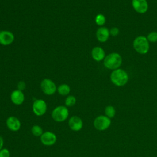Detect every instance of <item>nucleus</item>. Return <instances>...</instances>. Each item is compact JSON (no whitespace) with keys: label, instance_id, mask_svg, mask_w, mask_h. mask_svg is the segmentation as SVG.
Returning <instances> with one entry per match:
<instances>
[{"label":"nucleus","instance_id":"obj_1","mask_svg":"<svg viewBox=\"0 0 157 157\" xmlns=\"http://www.w3.org/2000/svg\"><path fill=\"white\" fill-rule=\"evenodd\" d=\"M122 58L117 53H112L104 58V65L106 68L115 70L121 64Z\"/></svg>","mask_w":157,"mask_h":157},{"label":"nucleus","instance_id":"obj_2","mask_svg":"<svg viewBox=\"0 0 157 157\" xmlns=\"http://www.w3.org/2000/svg\"><path fill=\"white\" fill-rule=\"evenodd\" d=\"M112 82L118 86H124L128 80V75L126 72L121 69L114 70L110 75Z\"/></svg>","mask_w":157,"mask_h":157},{"label":"nucleus","instance_id":"obj_3","mask_svg":"<svg viewBox=\"0 0 157 157\" xmlns=\"http://www.w3.org/2000/svg\"><path fill=\"white\" fill-rule=\"evenodd\" d=\"M69 115L68 109L65 105L56 107L52 112V118L56 122H63L66 120Z\"/></svg>","mask_w":157,"mask_h":157},{"label":"nucleus","instance_id":"obj_4","mask_svg":"<svg viewBox=\"0 0 157 157\" xmlns=\"http://www.w3.org/2000/svg\"><path fill=\"white\" fill-rule=\"evenodd\" d=\"M133 47L137 53L145 54L149 50L148 40L145 36H138L133 42Z\"/></svg>","mask_w":157,"mask_h":157},{"label":"nucleus","instance_id":"obj_5","mask_svg":"<svg viewBox=\"0 0 157 157\" xmlns=\"http://www.w3.org/2000/svg\"><path fill=\"white\" fill-rule=\"evenodd\" d=\"M111 124L110 118L105 115H99L95 118L93 126L98 131H104L109 128Z\"/></svg>","mask_w":157,"mask_h":157},{"label":"nucleus","instance_id":"obj_6","mask_svg":"<svg viewBox=\"0 0 157 157\" xmlns=\"http://www.w3.org/2000/svg\"><path fill=\"white\" fill-rule=\"evenodd\" d=\"M32 109L33 113L38 117L44 115L47 110V105L46 102L41 99H36L33 104Z\"/></svg>","mask_w":157,"mask_h":157},{"label":"nucleus","instance_id":"obj_7","mask_svg":"<svg viewBox=\"0 0 157 157\" xmlns=\"http://www.w3.org/2000/svg\"><path fill=\"white\" fill-rule=\"evenodd\" d=\"M40 88L46 95H52L56 91L55 83L50 78H44L40 83Z\"/></svg>","mask_w":157,"mask_h":157},{"label":"nucleus","instance_id":"obj_8","mask_svg":"<svg viewBox=\"0 0 157 157\" xmlns=\"http://www.w3.org/2000/svg\"><path fill=\"white\" fill-rule=\"evenodd\" d=\"M41 143L45 146H52L54 145L57 140L56 135L52 131H45L40 137Z\"/></svg>","mask_w":157,"mask_h":157},{"label":"nucleus","instance_id":"obj_9","mask_svg":"<svg viewBox=\"0 0 157 157\" xmlns=\"http://www.w3.org/2000/svg\"><path fill=\"white\" fill-rule=\"evenodd\" d=\"M69 128L73 131H79L83 128V121L78 116L74 115L69 118L68 120Z\"/></svg>","mask_w":157,"mask_h":157},{"label":"nucleus","instance_id":"obj_10","mask_svg":"<svg viewBox=\"0 0 157 157\" xmlns=\"http://www.w3.org/2000/svg\"><path fill=\"white\" fill-rule=\"evenodd\" d=\"M7 128L13 132L18 131L21 128V122L20 120L15 116L9 117L6 121Z\"/></svg>","mask_w":157,"mask_h":157},{"label":"nucleus","instance_id":"obj_11","mask_svg":"<svg viewBox=\"0 0 157 157\" xmlns=\"http://www.w3.org/2000/svg\"><path fill=\"white\" fill-rule=\"evenodd\" d=\"M13 34L7 30L0 31V44L2 45H9L14 40Z\"/></svg>","mask_w":157,"mask_h":157},{"label":"nucleus","instance_id":"obj_12","mask_svg":"<svg viewBox=\"0 0 157 157\" xmlns=\"http://www.w3.org/2000/svg\"><path fill=\"white\" fill-rule=\"evenodd\" d=\"M132 5L134 9L139 13H144L148 10L147 0H132Z\"/></svg>","mask_w":157,"mask_h":157},{"label":"nucleus","instance_id":"obj_13","mask_svg":"<svg viewBox=\"0 0 157 157\" xmlns=\"http://www.w3.org/2000/svg\"><path fill=\"white\" fill-rule=\"evenodd\" d=\"M10 100L12 102L17 105L22 104L25 101V95L22 91L15 90L10 94Z\"/></svg>","mask_w":157,"mask_h":157},{"label":"nucleus","instance_id":"obj_14","mask_svg":"<svg viewBox=\"0 0 157 157\" xmlns=\"http://www.w3.org/2000/svg\"><path fill=\"white\" fill-rule=\"evenodd\" d=\"M110 31L105 27H100L98 29L96 35L97 39L101 42H106L109 37Z\"/></svg>","mask_w":157,"mask_h":157},{"label":"nucleus","instance_id":"obj_15","mask_svg":"<svg viewBox=\"0 0 157 157\" xmlns=\"http://www.w3.org/2000/svg\"><path fill=\"white\" fill-rule=\"evenodd\" d=\"M91 56L96 61H102L105 58L104 50L100 47H95L91 50Z\"/></svg>","mask_w":157,"mask_h":157},{"label":"nucleus","instance_id":"obj_16","mask_svg":"<svg viewBox=\"0 0 157 157\" xmlns=\"http://www.w3.org/2000/svg\"><path fill=\"white\" fill-rule=\"evenodd\" d=\"M57 91L61 96H66L69 94L71 88L67 84H61L57 88Z\"/></svg>","mask_w":157,"mask_h":157},{"label":"nucleus","instance_id":"obj_17","mask_svg":"<svg viewBox=\"0 0 157 157\" xmlns=\"http://www.w3.org/2000/svg\"><path fill=\"white\" fill-rule=\"evenodd\" d=\"M31 133L36 137H40L43 134V129L42 127L38 124H35L31 128Z\"/></svg>","mask_w":157,"mask_h":157},{"label":"nucleus","instance_id":"obj_18","mask_svg":"<svg viewBox=\"0 0 157 157\" xmlns=\"http://www.w3.org/2000/svg\"><path fill=\"white\" fill-rule=\"evenodd\" d=\"M105 115L109 117V118H113L116 113V110L112 105H108L105 108Z\"/></svg>","mask_w":157,"mask_h":157},{"label":"nucleus","instance_id":"obj_19","mask_svg":"<svg viewBox=\"0 0 157 157\" xmlns=\"http://www.w3.org/2000/svg\"><path fill=\"white\" fill-rule=\"evenodd\" d=\"M76 101H77L76 98L74 96L69 95L67 97H66V98L65 99V101H64L65 106H66V107H72L75 104Z\"/></svg>","mask_w":157,"mask_h":157},{"label":"nucleus","instance_id":"obj_20","mask_svg":"<svg viewBox=\"0 0 157 157\" xmlns=\"http://www.w3.org/2000/svg\"><path fill=\"white\" fill-rule=\"evenodd\" d=\"M95 22L99 26L103 25L105 22V18L102 14H98L96 16Z\"/></svg>","mask_w":157,"mask_h":157},{"label":"nucleus","instance_id":"obj_21","mask_svg":"<svg viewBox=\"0 0 157 157\" xmlns=\"http://www.w3.org/2000/svg\"><path fill=\"white\" fill-rule=\"evenodd\" d=\"M147 39L148 41L151 42H157V32L153 31L149 33L147 36Z\"/></svg>","mask_w":157,"mask_h":157},{"label":"nucleus","instance_id":"obj_22","mask_svg":"<svg viewBox=\"0 0 157 157\" xmlns=\"http://www.w3.org/2000/svg\"><path fill=\"white\" fill-rule=\"evenodd\" d=\"M10 153L7 148H3L0 150V157H10Z\"/></svg>","mask_w":157,"mask_h":157},{"label":"nucleus","instance_id":"obj_23","mask_svg":"<svg viewBox=\"0 0 157 157\" xmlns=\"http://www.w3.org/2000/svg\"><path fill=\"white\" fill-rule=\"evenodd\" d=\"M17 87H18V90H20V91H23L26 88V83L23 82V81H20L18 83V85H17Z\"/></svg>","mask_w":157,"mask_h":157},{"label":"nucleus","instance_id":"obj_24","mask_svg":"<svg viewBox=\"0 0 157 157\" xmlns=\"http://www.w3.org/2000/svg\"><path fill=\"white\" fill-rule=\"evenodd\" d=\"M118 33H119V29L117 27H113V28H111V29L110 31V34L113 36H117L118 34Z\"/></svg>","mask_w":157,"mask_h":157},{"label":"nucleus","instance_id":"obj_25","mask_svg":"<svg viewBox=\"0 0 157 157\" xmlns=\"http://www.w3.org/2000/svg\"><path fill=\"white\" fill-rule=\"evenodd\" d=\"M3 146H4V139H3L2 137L1 136H0V150L2 148H2Z\"/></svg>","mask_w":157,"mask_h":157}]
</instances>
